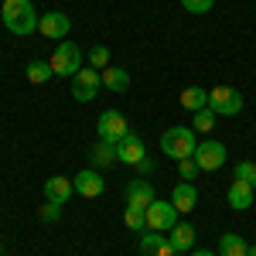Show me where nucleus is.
<instances>
[{
    "label": "nucleus",
    "mask_w": 256,
    "mask_h": 256,
    "mask_svg": "<svg viewBox=\"0 0 256 256\" xmlns=\"http://www.w3.org/2000/svg\"><path fill=\"white\" fill-rule=\"evenodd\" d=\"M192 256H216V253H208V250H195Z\"/></svg>",
    "instance_id": "2f4dec72"
},
{
    "label": "nucleus",
    "mask_w": 256,
    "mask_h": 256,
    "mask_svg": "<svg viewBox=\"0 0 256 256\" xmlns=\"http://www.w3.org/2000/svg\"><path fill=\"white\" fill-rule=\"evenodd\" d=\"M195 147H198V137H195V130H188V126H171V130L160 134V150L174 160L192 158Z\"/></svg>",
    "instance_id": "f03ea898"
},
{
    "label": "nucleus",
    "mask_w": 256,
    "mask_h": 256,
    "mask_svg": "<svg viewBox=\"0 0 256 256\" xmlns=\"http://www.w3.org/2000/svg\"><path fill=\"white\" fill-rule=\"evenodd\" d=\"M150 202H154V184H147V181H130L126 184V205L147 208Z\"/></svg>",
    "instance_id": "ddd939ff"
},
{
    "label": "nucleus",
    "mask_w": 256,
    "mask_h": 256,
    "mask_svg": "<svg viewBox=\"0 0 256 256\" xmlns=\"http://www.w3.org/2000/svg\"><path fill=\"white\" fill-rule=\"evenodd\" d=\"M0 18L7 24V31L10 34H31V31H38V14H34V4L31 0H4V10H0Z\"/></svg>",
    "instance_id": "f257e3e1"
},
{
    "label": "nucleus",
    "mask_w": 256,
    "mask_h": 256,
    "mask_svg": "<svg viewBox=\"0 0 256 256\" xmlns=\"http://www.w3.org/2000/svg\"><path fill=\"white\" fill-rule=\"evenodd\" d=\"M208 110L216 116H236L242 113V92L229 86H216V89H208Z\"/></svg>",
    "instance_id": "7ed1b4c3"
},
{
    "label": "nucleus",
    "mask_w": 256,
    "mask_h": 256,
    "mask_svg": "<svg viewBox=\"0 0 256 256\" xmlns=\"http://www.w3.org/2000/svg\"><path fill=\"white\" fill-rule=\"evenodd\" d=\"M123 222H126V229H134V232H144V229H147V208L126 205V216H123Z\"/></svg>",
    "instance_id": "5701e85b"
},
{
    "label": "nucleus",
    "mask_w": 256,
    "mask_h": 256,
    "mask_svg": "<svg viewBox=\"0 0 256 256\" xmlns=\"http://www.w3.org/2000/svg\"><path fill=\"white\" fill-rule=\"evenodd\" d=\"M99 89H102V76H99L96 68H79L72 76V96L79 99V102H92Z\"/></svg>",
    "instance_id": "39448f33"
},
{
    "label": "nucleus",
    "mask_w": 256,
    "mask_h": 256,
    "mask_svg": "<svg viewBox=\"0 0 256 256\" xmlns=\"http://www.w3.org/2000/svg\"><path fill=\"white\" fill-rule=\"evenodd\" d=\"M246 253H250V242L236 232H226L218 239V256H246Z\"/></svg>",
    "instance_id": "a211bd4d"
},
{
    "label": "nucleus",
    "mask_w": 256,
    "mask_h": 256,
    "mask_svg": "<svg viewBox=\"0 0 256 256\" xmlns=\"http://www.w3.org/2000/svg\"><path fill=\"white\" fill-rule=\"evenodd\" d=\"M236 181H246V184L256 188V164L253 160H239L236 164Z\"/></svg>",
    "instance_id": "393cba45"
},
{
    "label": "nucleus",
    "mask_w": 256,
    "mask_h": 256,
    "mask_svg": "<svg viewBox=\"0 0 256 256\" xmlns=\"http://www.w3.org/2000/svg\"><path fill=\"white\" fill-rule=\"evenodd\" d=\"M116 144H106V140H99L96 147H92V168H110L113 160H116Z\"/></svg>",
    "instance_id": "412c9836"
},
{
    "label": "nucleus",
    "mask_w": 256,
    "mask_h": 256,
    "mask_svg": "<svg viewBox=\"0 0 256 256\" xmlns=\"http://www.w3.org/2000/svg\"><path fill=\"white\" fill-rule=\"evenodd\" d=\"M158 256H174V246H171V239H168V242H164V246L158 250Z\"/></svg>",
    "instance_id": "7c9ffc66"
},
{
    "label": "nucleus",
    "mask_w": 256,
    "mask_h": 256,
    "mask_svg": "<svg viewBox=\"0 0 256 256\" xmlns=\"http://www.w3.org/2000/svg\"><path fill=\"white\" fill-rule=\"evenodd\" d=\"M99 76H102V86H106L110 92H123V89L130 86V72H126V68H120V65H106Z\"/></svg>",
    "instance_id": "dca6fc26"
},
{
    "label": "nucleus",
    "mask_w": 256,
    "mask_h": 256,
    "mask_svg": "<svg viewBox=\"0 0 256 256\" xmlns=\"http://www.w3.org/2000/svg\"><path fill=\"white\" fill-rule=\"evenodd\" d=\"M52 76H55V72H52V62H41V58L28 62V82L41 86V82H48Z\"/></svg>",
    "instance_id": "4be33fe9"
},
{
    "label": "nucleus",
    "mask_w": 256,
    "mask_h": 256,
    "mask_svg": "<svg viewBox=\"0 0 256 256\" xmlns=\"http://www.w3.org/2000/svg\"><path fill=\"white\" fill-rule=\"evenodd\" d=\"M134 168H137L140 174H154V168H158V164H154V160H150V158H144V160H140V164H134Z\"/></svg>",
    "instance_id": "c756f323"
},
{
    "label": "nucleus",
    "mask_w": 256,
    "mask_h": 256,
    "mask_svg": "<svg viewBox=\"0 0 256 256\" xmlns=\"http://www.w3.org/2000/svg\"><path fill=\"white\" fill-rule=\"evenodd\" d=\"M96 130H99V140H106V144H120V140L130 134L126 116H123V113H116V110H106V113L99 116Z\"/></svg>",
    "instance_id": "6e6552de"
},
{
    "label": "nucleus",
    "mask_w": 256,
    "mask_h": 256,
    "mask_svg": "<svg viewBox=\"0 0 256 256\" xmlns=\"http://www.w3.org/2000/svg\"><path fill=\"white\" fill-rule=\"evenodd\" d=\"M0 253H4V246H0Z\"/></svg>",
    "instance_id": "72a5a7b5"
},
{
    "label": "nucleus",
    "mask_w": 256,
    "mask_h": 256,
    "mask_svg": "<svg viewBox=\"0 0 256 256\" xmlns=\"http://www.w3.org/2000/svg\"><path fill=\"white\" fill-rule=\"evenodd\" d=\"M171 205H174L178 212H192L198 205V192L192 181H184V184H174V195H171Z\"/></svg>",
    "instance_id": "2eb2a0df"
},
{
    "label": "nucleus",
    "mask_w": 256,
    "mask_h": 256,
    "mask_svg": "<svg viewBox=\"0 0 256 256\" xmlns=\"http://www.w3.org/2000/svg\"><path fill=\"white\" fill-rule=\"evenodd\" d=\"M68 28H72V20L65 18V14H58V10H48V14H41V20H38V31L52 41H65Z\"/></svg>",
    "instance_id": "1a4fd4ad"
},
{
    "label": "nucleus",
    "mask_w": 256,
    "mask_h": 256,
    "mask_svg": "<svg viewBox=\"0 0 256 256\" xmlns=\"http://www.w3.org/2000/svg\"><path fill=\"white\" fill-rule=\"evenodd\" d=\"M212 126H216V113H212L208 106H205V110H198V113H195V126H192V130H202V134H208Z\"/></svg>",
    "instance_id": "a878e982"
},
{
    "label": "nucleus",
    "mask_w": 256,
    "mask_h": 256,
    "mask_svg": "<svg viewBox=\"0 0 256 256\" xmlns=\"http://www.w3.org/2000/svg\"><path fill=\"white\" fill-rule=\"evenodd\" d=\"M72 192H76V184H72L68 178H48V181H44V202L65 205V202L72 198Z\"/></svg>",
    "instance_id": "f8f14e48"
},
{
    "label": "nucleus",
    "mask_w": 256,
    "mask_h": 256,
    "mask_svg": "<svg viewBox=\"0 0 256 256\" xmlns=\"http://www.w3.org/2000/svg\"><path fill=\"white\" fill-rule=\"evenodd\" d=\"M246 256H256V246H250V253H246Z\"/></svg>",
    "instance_id": "473e14b6"
},
{
    "label": "nucleus",
    "mask_w": 256,
    "mask_h": 256,
    "mask_svg": "<svg viewBox=\"0 0 256 256\" xmlns=\"http://www.w3.org/2000/svg\"><path fill=\"white\" fill-rule=\"evenodd\" d=\"M178 171H181V181H195L202 171H198V164L192 158H184V160H178Z\"/></svg>",
    "instance_id": "cd10ccee"
},
{
    "label": "nucleus",
    "mask_w": 256,
    "mask_h": 256,
    "mask_svg": "<svg viewBox=\"0 0 256 256\" xmlns=\"http://www.w3.org/2000/svg\"><path fill=\"white\" fill-rule=\"evenodd\" d=\"M212 4H216V0H181V7H184V10H192V14H208V10H212Z\"/></svg>",
    "instance_id": "c85d7f7f"
},
{
    "label": "nucleus",
    "mask_w": 256,
    "mask_h": 256,
    "mask_svg": "<svg viewBox=\"0 0 256 256\" xmlns=\"http://www.w3.org/2000/svg\"><path fill=\"white\" fill-rule=\"evenodd\" d=\"M168 242V236L164 232H158V229H144L140 232V256H158V250Z\"/></svg>",
    "instance_id": "aec40b11"
},
{
    "label": "nucleus",
    "mask_w": 256,
    "mask_h": 256,
    "mask_svg": "<svg viewBox=\"0 0 256 256\" xmlns=\"http://www.w3.org/2000/svg\"><path fill=\"white\" fill-rule=\"evenodd\" d=\"M79 68H82V48L72 41H62L52 52V72L55 76H76Z\"/></svg>",
    "instance_id": "20e7f679"
},
{
    "label": "nucleus",
    "mask_w": 256,
    "mask_h": 256,
    "mask_svg": "<svg viewBox=\"0 0 256 256\" xmlns=\"http://www.w3.org/2000/svg\"><path fill=\"white\" fill-rule=\"evenodd\" d=\"M72 184H76V192H79L82 198H99L102 195V178H99V171H92V168L79 171Z\"/></svg>",
    "instance_id": "9b49d317"
},
{
    "label": "nucleus",
    "mask_w": 256,
    "mask_h": 256,
    "mask_svg": "<svg viewBox=\"0 0 256 256\" xmlns=\"http://www.w3.org/2000/svg\"><path fill=\"white\" fill-rule=\"evenodd\" d=\"M192 160L198 164V171H218L226 164V147L218 140H202L195 147V154H192Z\"/></svg>",
    "instance_id": "423d86ee"
},
{
    "label": "nucleus",
    "mask_w": 256,
    "mask_h": 256,
    "mask_svg": "<svg viewBox=\"0 0 256 256\" xmlns=\"http://www.w3.org/2000/svg\"><path fill=\"white\" fill-rule=\"evenodd\" d=\"M62 208H65V205H58V202H44V205H41V208H38V216L44 218V222H58Z\"/></svg>",
    "instance_id": "bb28decb"
},
{
    "label": "nucleus",
    "mask_w": 256,
    "mask_h": 256,
    "mask_svg": "<svg viewBox=\"0 0 256 256\" xmlns=\"http://www.w3.org/2000/svg\"><path fill=\"white\" fill-rule=\"evenodd\" d=\"M178 226V208L171 202H160L154 198L150 205H147V229H158V232H168V229H174Z\"/></svg>",
    "instance_id": "0eeeda50"
},
{
    "label": "nucleus",
    "mask_w": 256,
    "mask_h": 256,
    "mask_svg": "<svg viewBox=\"0 0 256 256\" xmlns=\"http://www.w3.org/2000/svg\"><path fill=\"white\" fill-rule=\"evenodd\" d=\"M253 184H246V181H232L229 184V205L236 208V212H246L250 205H253Z\"/></svg>",
    "instance_id": "4468645a"
},
{
    "label": "nucleus",
    "mask_w": 256,
    "mask_h": 256,
    "mask_svg": "<svg viewBox=\"0 0 256 256\" xmlns=\"http://www.w3.org/2000/svg\"><path fill=\"white\" fill-rule=\"evenodd\" d=\"M116 154H120V160H123V164H140V160L147 158V154H144V140H140L134 130H130V134L116 144Z\"/></svg>",
    "instance_id": "9d476101"
},
{
    "label": "nucleus",
    "mask_w": 256,
    "mask_h": 256,
    "mask_svg": "<svg viewBox=\"0 0 256 256\" xmlns=\"http://www.w3.org/2000/svg\"><path fill=\"white\" fill-rule=\"evenodd\" d=\"M181 106L192 110V113L205 110V106H208V89H202V86H188V89L181 92Z\"/></svg>",
    "instance_id": "6ab92c4d"
},
{
    "label": "nucleus",
    "mask_w": 256,
    "mask_h": 256,
    "mask_svg": "<svg viewBox=\"0 0 256 256\" xmlns=\"http://www.w3.org/2000/svg\"><path fill=\"white\" fill-rule=\"evenodd\" d=\"M171 246H174V253H188L192 246H195V229L188 226V222H178L174 229H171Z\"/></svg>",
    "instance_id": "f3484780"
},
{
    "label": "nucleus",
    "mask_w": 256,
    "mask_h": 256,
    "mask_svg": "<svg viewBox=\"0 0 256 256\" xmlns=\"http://www.w3.org/2000/svg\"><path fill=\"white\" fill-rule=\"evenodd\" d=\"M110 65V48L106 44H96L92 52H89V68H96V72H102Z\"/></svg>",
    "instance_id": "b1692460"
}]
</instances>
